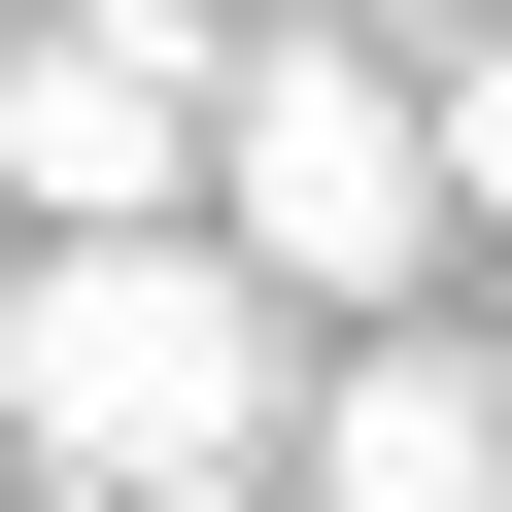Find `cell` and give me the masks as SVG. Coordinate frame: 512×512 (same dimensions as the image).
<instances>
[{"label":"cell","instance_id":"6da1fadb","mask_svg":"<svg viewBox=\"0 0 512 512\" xmlns=\"http://www.w3.org/2000/svg\"><path fill=\"white\" fill-rule=\"evenodd\" d=\"M308 444V342L205 274V239H35L0 274V478H69V512H205V478H274Z\"/></svg>","mask_w":512,"mask_h":512},{"label":"cell","instance_id":"7a4b0ae2","mask_svg":"<svg viewBox=\"0 0 512 512\" xmlns=\"http://www.w3.org/2000/svg\"><path fill=\"white\" fill-rule=\"evenodd\" d=\"M205 274L274 308V342H410V274H444V137H410L376 35H239V69H205Z\"/></svg>","mask_w":512,"mask_h":512},{"label":"cell","instance_id":"3957f363","mask_svg":"<svg viewBox=\"0 0 512 512\" xmlns=\"http://www.w3.org/2000/svg\"><path fill=\"white\" fill-rule=\"evenodd\" d=\"M205 69L171 0H35L0 35V239H205Z\"/></svg>","mask_w":512,"mask_h":512},{"label":"cell","instance_id":"277c9868","mask_svg":"<svg viewBox=\"0 0 512 512\" xmlns=\"http://www.w3.org/2000/svg\"><path fill=\"white\" fill-rule=\"evenodd\" d=\"M308 512H512V342H308V444H274Z\"/></svg>","mask_w":512,"mask_h":512},{"label":"cell","instance_id":"5b68a950","mask_svg":"<svg viewBox=\"0 0 512 512\" xmlns=\"http://www.w3.org/2000/svg\"><path fill=\"white\" fill-rule=\"evenodd\" d=\"M171 35H274V0H171Z\"/></svg>","mask_w":512,"mask_h":512},{"label":"cell","instance_id":"8992f818","mask_svg":"<svg viewBox=\"0 0 512 512\" xmlns=\"http://www.w3.org/2000/svg\"><path fill=\"white\" fill-rule=\"evenodd\" d=\"M0 35H35V0H0Z\"/></svg>","mask_w":512,"mask_h":512}]
</instances>
